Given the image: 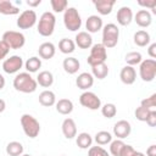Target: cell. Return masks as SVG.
Segmentation results:
<instances>
[{
    "instance_id": "1",
    "label": "cell",
    "mask_w": 156,
    "mask_h": 156,
    "mask_svg": "<svg viewBox=\"0 0 156 156\" xmlns=\"http://www.w3.org/2000/svg\"><path fill=\"white\" fill-rule=\"evenodd\" d=\"M37 87H38L37 80L28 72L18 73L13 79V88L21 93H26V94L34 93L37 90Z\"/></svg>"
},
{
    "instance_id": "2",
    "label": "cell",
    "mask_w": 156,
    "mask_h": 156,
    "mask_svg": "<svg viewBox=\"0 0 156 156\" xmlns=\"http://www.w3.org/2000/svg\"><path fill=\"white\" fill-rule=\"evenodd\" d=\"M55 23H56V17L52 12H44L38 23V33L43 37H50L54 33L55 29Z\"/></svg>"
},
{
    "instance_id": "3",
    "label": "cell",
    "mask_w": 156,
    "mask_h": 156,
    "mask_svg": "<svg viewBox=\"0 0 156 156\" xmlns=\"http://www.w3.org/2000/svg\"><path fill=\"white\" fill-rule=\"evenodd\" d=\"M119 29L115 23H107L102 28V45L105 48H115L118 43Z\"/></svg>"
},
{
    "instance_id": "4",
    "label": "cell",
    "mask_w": 156,
    "mask_h": 156,
    "mask_svg": "<svg viewBox=\"0 0 156 156\" xmlns=\"http://www.w3.org/2000/svg\"><path fill=\"white\" fill-rule=\"evenodd\" d=\"M21 126L22 129L24 132V134L32 139L37 138L38 134L40 133V124L39 122L35 119V117H33L32 115L24 113L21 117Z\"/></svg>"
},
{
    "instance_id": "5",
    "label": "cell",
    "mask_w": 156,
    "mask_h": 156,
    "mask_svg": "<svg viewBox=\"0 0 156 156\" xmlns=\"http://www.w3.org/2000/svg\"><path fill=\"white\" fill-rule=\"evenodd\" d=\"M63 23H65V27L71 32H76L78 29H80L82 18H80V15L78 13V10L76 7H67L65 10Z\"/></svg>"
},
{
    "instance_id": "6",
    "label": "cell",
    "mask_w": 156,
    "mask_h": 156,
    "mask_svg": "<svg viewBox=\"0 0 156 156\" xmlns=\"http://www.w3.org/2000/svg\"><path fill=\"white\" fill-rule=\"evenodd\" d=\"M107 58V51L106 48L102 44H94L90 49V55L88 56V63L93 67L99 63H104Z\"/></svg>"
},
{
    "instance_id": "7",
    "label": "cell",
    "mask_w": 156,
    "mask_h": 156,
    "mask_svg": "<svg viewBox=\"0 0 156 156\" xmlns=\"http://www.w3.org/2000/svg\"><path fill=\"white\" fill-rule=\"evenodd\" d=\"M139 74L144 82H152L156 77V61L152 58L141 61L139 67Z\"/></svg>"
},
{
    "instance_id": "8",
    "label": "cell",
    "mask_w": 156,
    "mask_h": 156,
    "mask_svg": "<svg viewBox=\"0 0 156 156\" xmlns=\"http://www.w3.org/2000/svg\"><path fill=\"white\" fill-rule=\"evenodd\" d=\"M2 40L9 45L10 49L17 50L21 49L24 43H26V38L21 32H16V30H7L2 34Z\"/></svg>"
},
{
    "instance_id": "9",
    "label": "cell",
    "mask_w": 156,
    "mask_h": 156,
    "mask_svg": "<svg viewBox=\"0 0 156 156\" xmlns=\"http://www.w3.org/2000/svg\"><path fill=\"white\" fill-rule=\"evenodd\" d=\"M79 102H80L82 106H84L89 110H98V108L101 107L100 98L93 91H84L79 96Z\"/></svg>"
},
{
    "instance_id": "10",
    "label": "cell",
    "mask_w": 156,
    "mask_h": 156,
    "mask_svg": "<svg viewBox=\"0 0 156 156\" xmlns=\"http://www.w3.org/2000/svg\"><path fill=\"white\" fill-rule=\"evenodd\" d=\"M35 22H37L35 11L34 10H26L17 18V27L20 29H29L35 24Z\"/></svg>"
},
{
    "instance_id": "11",
    "label": "cell",
    "mask_w": 156,
    "mask_h": 156,
    "mask_svg": "<svg viewBox=\"0 0 156 156\" xmlns=\"http://www.w3.org/2000/svg\"><path fill=\"white\" fill-rule=\"evenodd\" d=\"M22 66H23V58L18 55L10 56L2 62V69L9 74H13L18 72L22 68Z\"/></svg>"
},
{
    "instance_id": "12",
    "label": "cell",
    "mask_w": 156,
    "mask_h": 156,
    "mask_svg": "<svg viewBox=\"0 0 156 156\" xmlns=\"http://www.w3.org/2000/svg\"><path fill=\"white\" fill-rule=\"evenodd\" d=\"M130 132H132L130 123L126 119H121L113 126V134H115V136H117L121 140L127 138L130 134Z\"/></svg>"
},
{
    "instance_id": "13",
    "label": "cell",
    "mask_w": 156,
    "mask_h": 156,
    "mask_svg": "<svg viewBox=\"0 0 156 156\" xmlns=\"http://www.w3.org/2000/svg\"><path fill=\"white\" fill-rule=\"evenodd\" d=\"M117 22L121 26H128L130 24V22L133 21V11L130 7L128 6H122L118 11H117Z\"/></svg>"
},
{
    "instance_id": "14",
    "label": "cell",
    "mask_w": 156,
    "mask_h": 156,
    "mask_svg": "<svg viewBox=\"0 0 156 156\" xmlns=\"http://www.w3.org/2000/svg\"><path fill=\"white\" fill-rule=\"evenodd\" d=\"M119 78L122 80V83L127 84V85H130L135 82V78H136V71L134 67L132 66H124L121 72H119Z\"/></svg>"
},
{
    "instance_id": "15",
    "label": "cell",
    "mask_w": 156,
    "mask_h": 156,
    "mask_svg": "<svg viewBox=\"0 0 156 156\" xmlns=\"http://www.w3.org/2000/svg\"><path fill=\"white\" fill-rule=\"evenodd\" d=\"M76 84H77V87H78L79 89H82V90H88V89L91 88L93 84H94V77H93V74H90V73H88V72H83V73H80V74L77 77Z\"/></svg>"
},
{
    "instance_id": "16",
    "label": "cell",
    "mask_w": 156,
    "mask_h": 156,
    "mask_svg": "<svg viewBox=\"0 0 156 156\" xmlns=\"http://www.w3.org/2000/svg\"><path fill=\"white\" fill-rule=\"evenodd\" d=\"M134 21L136 22V24L139 27H143V28H146L151 24L152 22V16L151 13L147 11V10H139L136 13H135V17H134Z\"/></svg>"
},
{
    "instance_id": "17",
    "label": "cell",
    "mask_w": 156,
    "mask_h": 156,
    "mask_svg": "<svg viewBox=\"0 0 156 156\" xmlns=\"http://www.w3.org/2000/svg\"><path fill=\"white\" fill-rule=\"evenodd\" d=\"M62 133H63L65 138H67V139H73L77 135V126H76L74 119L66 118L62 122Z\"/></svg>"
},
{
    "instance_id": "18",
    "label": "cell",
    "mask_w": 156,
    "mask_h": 156,
    "mask_svg": "<svg viewBox=\"0 0 156 156\" xmlns=\"http://www.w3.org/2000/svg\"><path fill=\"white\" fill-rule=\"evenodd\" d=\"M76 45L80 49H89L93 45V38L88 32H78L76 35Z\"/></svg>"
},
{
    "instance_id": "19",
    "label": "cell",
    "mask_w": 156,
    "mask_h": 156,
    "mask_svg": "<svg viewBox=\"0 0 156 156\" xmlns=\"http://www.w3.org/2000/svg\"><path fill=\"white\" fill-rule=\"evenodd\" d=\"M85 28L88 29V33H98L102 28V20L101 17L96 15H91L88 17L85 22Z\"/></svg>"
},
{
    "instance_id": "20",
    "label": "cell",
    "mask_w": 156,
    "mask_h": 156,
    "mask_svg": "<svg viewBox=\"0 0 156 156\" xmlns=\"http://www.w3.org/2000/svg\"><path fill=\"white\" fill-rule=\"evenodd\" d=\"M55 51H56L55 45H54L52 43H50V41L43 43V44L39 46V49H38L39 56H40L41 58H44V60H50V58H52V57L55 56Z\"/></svg>"
},
{
    "instance_id": "21",
    "label": "cell",
    "mask_w": 156,
    "mask_h": 156,
    "mask_svg": "<svg viewBox=\"0 0 156 156\" xmlns=\"http://www.w3.org/2000/svg\"><path fill=\"white\" fill-rule=\"evenodd\" d=\"M93 2L100 15H108L111 13L112 7L116 1L115 0H94Z\"/></svg>"
},
{
    "instance_id": "22",
    "label": "cell",
    "mask_w": 156,
    "mask_h": 156,
    "mask_svg": "<svg viewBox=\"0 0 156 156\" xmlns=\"http://www.w3.org/2000/svg\"><path fill=\"white\" fill-rule=\"evenodd\" d=\"M39 102L40 105L45 106V107H50L52 105H55L56 102V96L55 93L51 90H44L39 94Z\"/></svg>"
},
{
    "instance_id": "23",
    "label": "cell",
    "mask_w": 156,
    "mask_h": 156,
    "mask_svg": "<svg viewBox=\"0 0 156 156\" xmlns=\"http://www.w3.org/2000/svg\"><path fill=\"white\" fill-rule=\"evenodd\" d=\"M62 66H63V69L68 74H74V73L78 72L80 65H79L78 58H76V57H67V58L63 60Z\"/></svg>"
},
{
    "instance_id": "24",
    "label": "cell",
    "mask_w": 156,
    "mask_h": 156,
    "mask_svg": "<svg viewBox=\"0 0 156 156\" xmlns=\"http://www.w3.org/2000/svg\"><path fill=\"white\" fill-rule=\"evenodd\" d=\"M56 111L61 115H69L73 111V102L69 99H60L56 102Z\"/></svg>"
},
{
    "instance_id": "25",
    "label": "cell",
    "mask_w": 156,
    "mask_h": 156,
    "mask_svg": "<svg viewBox=\"0 0 156 156\" xmlns=\"http://www.w3.org/2000/svg\"><path fill=\"white\" fill-rule=\"evenodd\" d=\"M37 83L44 88H49L54 83V76L49 71H41L37 77Z\"/></svg>"
},
{
    "instance_id": "26",
    "label": "cell",
    "mask_w": 156,
    "mask_h": 156,
    "mask_svg": "<svg viewBox=\"0 0 156 156\" xmlns=\"http://www.w3.org/2000/svg\"><path fill=\"white\" fill-rule=\"evenodd\" d=\"M20 9L9 0H0V13L2 15H17Z\"/></svg>"
},
{
    "instance_id": "27",
    "label": "cell",
    "mask_w": 156,
    "mask_h": 156,
    "mask_svg": "<svg viewBox=\"0 0 156 156\" xmlns=\"http://www.w3.org/2000/svg\"><path fill=\"white\" fill-rule=\"evenodd\" d=\"M77 139H76V143L78 145V147L80 149H89L91 146V143H93V138L89 133H79L78 135H76Z\"/></svg>"
},
{
    "instance_id": "28",
    "label": "cell",
    "mask_w": 156,
    "mask_h": 156,
    "mask_svg": "<svg viewBox=\"0 0 156 156\" xmlns=\"http://www.w3.org/2000/svg\"><path fill=\"white\" fill-rule=\"evenodd\" d=\"M91 72H93V77H95L98 79H104L108 74V67L105 62L99 63V65H95L91 67Z\"/></svg>"
},
{
    "instance_id": "29",
    "label": "cell",
    "mask_w": 156,
    "mask_h": 156,
    "mask_svg": "<svg viewBox=\"0 0 156 156\" xmlns=\"http://www.w3.org/2000/svg\"><path fill=\"white\" fill-rule=\"evenodd\" d=\"M134 43L138 46H146L150 43V34L146 30H138L134 34Z\"/></svg>"
},
{
    "instance_id": "30",
    "label": "cell",
    "mask_w": 156,
    "mask_h": 156,
    "mask_svg": "<svg viewBox=\"0 0 156 156\" xmlns=\"http://www.w3.org/2000/svg\"><path fill=\"white\" fill-rule=\"evenodd\" d=\"M58 49L62 54H72L76 49V44L72 39H68V38H63L60 40L58 43Z\"/></svg>"
},
{
    "instance_id": "31",
    "label": "cell",
    "mask_w": 156,
    "mask_h": 156,
    "mask_svg": "<svg viewBox=\"0 0 156 156\" xmlns=\"http://www.w3.org/2000/svg\"><path fill=\"white\" fill-rule=\"evenodd\" d=\"M24 66H26V69L28 73H34L41 67V60L37 56H32L26 61Z\"/></svg>"
},
{
    "instance_id": "32",
    "label": "cell",
    "mask_w": 156,
    "mask_h": 156,
    "mask_svg": "<svg viewBox=\"0 0 156 156\" xmlns=\"http://www.w3.org/2000/svg\"><path fill=\"white\" fill-rule=\"evenodd\" d=\"M6 152L10 156H21L23 154V146L18 141H11L6 145Z\"/></svg>"
},
{
    "instance_id": "33",
    "label": "cell",
    "mask_w": 156,
    "mask_h": 156,
    "mask_svg": "<svg viewBox=\"0 0 156 156\" xmlns=\"http://www.w3.org/2000/svg\"><path fill=\"white\" fill-rule=\"evenodd\" d=\"M124 60L128 63V66H132L133 67V66L140 63L143 61V57H141V54L140 52H138V51H130V52H128L126 55Z\"/></svg>"
},
{
    "instance_id": "34",
    "label": "cell",
    "mask_w": 156,
    "mask_h": 156,
    "mask_svg": "<svg viewBox=\"0 0 156 156\" xmlns=\"http://www.w3.org/2000/svg\"><path fill=\"white\" fill-rule=\"evenodd\" d=\"M95 141L99 145H106L112 141V135L106 130H100L95 134Z\"/></svg>"
},
{
    "instance_id": "35",
    "label": "cell",
    "mask_w": 156,
    "mask_h": 156,
    "mask_svg": "<svg viewBox=\"0 0 156 156\" xmlns=\"http://www.w3.org/2000/svg\"><path fill=\"white\" fill-rule=\"evenodd\" d=\"M101 113H102V116L106 117V118H112V117H115L116 113H117V107H116L115 104H111V102L105 104V105L101 107Z\"/></svg>"
},
{
    "instance_id": "36",
    "label": "cell",
    "mask_w": 156,
    "mask_h": 156,
    "mask_svg": "<svg viewBox=\"0 0 156 156\" xmlns=\"http://www.w3.org/2000/svg\"><path fill=\"white\" fill-rule=\"evenodd\" d=\"M126 144L123 143V140L121 139H116L113 141H111V145H110V152L113 155V156H121V151L123 149Z\"/></svg>"
},
{
    "instance_id": "37",
    "label": "cell",
    "mask_w": 156,
    "mask_h": 156,
    "mask_svg": "<svg viewBox=\"0 0 156 156\" xmlns=\"http://www.w3.org/2000/svg\"><path fill=\"white\" fill-rule=\"evenodd\" d=\"M50 4H51V7L55 12H62L67 9V0H50Z\"/></svg>"
},
{
    "instance_id": "38",
    "label": "cell",
    "mask_w": 156,
    "mask_h": 156,
    "mask_svg": "<svg viewBox=\"0 0 156 156\" xmlns=\"http://www.w3.org/2000/svg\"><path fill=\"white\" fill-rule=\"evenodd\" d=\"M151 111H152V110H149V108H146V107L139 106V107H136V110H135L134 113H135L136 119H139V121H141V122H145Z\"/></svg>"
},
{
    "instance_id": "39",
    "label": "cell",
    "mask_w": 156,
    "mask_h": 156,
    "mask_svg": "<svg viewBox=\"0 0 156 156\" xmlns=\"http://www.w3.org/2000/svg\"><path fill=\"white\" fill-rule=\"evenodd\" d=\"M88 156H110V154L101 146H90L88 151Z\"/></svg>"
},
{
    "instance_id": "40",
    "label": "cell",
    "mask_w": 156,
    "mask_h": 156,
    "mask_svg": "<svg viewBox=\"0 0 156 156\" xmlns=\"http://www.w3.org/2000/svg\"><path fill=\"white\" fill-rule=\"evenodd\" d=\"M140 106L146 107L149 110H155V106H156V94H152L151 96H149L146 99H143L141 102H140Z\"/></svg>"
},
{
    "instance_id": "41",
    "label": "cell",
    "mask_w": 156,
    "mask_h": 156,
    "mask_svg": "<svg viewBox=\"0 0 156 156\" xmlns=\"http://www.w3.org/2000/svg\"><path fill=\"white\" fill-rule=\"evenodd\" d=\"M136 151H135V149L132 146V145H124L123 146V149H122V151H121V156H134V154H135Z\"/></svg>"
},
{
    "instance_id": "42",
    "label": "cell",
    "mask_w": 156,
    "mask_h": 156,
    "mask_svg": "<svg viewBox=\"0 0 156 156\" xmlns=\"http://www.w3.org/2000/svg\"><path fill=\"white\" fill-rule=\"evenodd\" d=\"M9 51H10L9 45L4 40H0V60L5 58L7 56V54H9Z\"/></svg>"
},
{
    "instance_id": "43",
    "label": "cell",
    "mask_w": 156,
    "mask_h": 156,
    "mask_svg": "<svg viewBox=\"0 0 156 156\" xmlns=\"http://www.w3.org/2000/svg\"><path fill=\"white\" fill-rule=\"evenodd\" d=\"M150 127H155L156 126V111L155 110H152L151 112H150V115H149V117L146 118V121H145Z\"/></svg>"
},
{
    "instance_id": "44",
    "label": "cell",
    "mask_w": 156,
    "mask_h": 156,
    "mask_svg": "<svg viewBox=\"0 0 156 156\" xmlns=\"http://www.w3.org/2000/svg\"><path fill=\"white\" fill-rule=\"evenodd\" d=\"M140 6H145V7H150L154 12H156L155 7H156V0H150V1H139L138 2Z\"/></svg>"
},
{
    "instance_id": "45",
    "label": "cell",
    "mask_w": 156,
    "mask_h": 156,
    "mask_svg": "<svg viewBox=\"0 0 156 156\" xmlns=\"http://www.w3.org/2000/svg\"><path fill=\"white\" fill-rule=\"evenodd\" d=\"M147 52H149V55H150V57H151L152 60L156 58V43H152V44L149 46Z\"/></svg>"
},
{
    "instance_id": "46",
    "label": "cell",
    "mask_w": 156,
    "mask_h": 156,
    "mask_svg": "<svg viewBox=\"0 0 156 156\" xmlns=\"http://www.w3.org/2000/svg\"><path fill=\"white\" fill-rule=\"evenodd\" d=\"M147 156H156V145H150L146 150Z\"/></svg>"
},
{
    "instance_id": "47",
    "label": "cell",
    "mask_w": 156,
    "mask_h": 156,
    "mask_svg": "<svg viewBox=\"0 0 156 156\" xmlns=\"http://www.w3.org/2000/svg\"><path fill=\"white\" fill-rule=\"evenodd\" d=\"M40 2H41V0H28L27 1V5L30 6V7H35V6L40 5Z\"/></svg>"
},
{
    "instance_id": "48",
    "label": "cell",
    "mask_w": 156,
    "mask_h": 156,
    "mask_svg": "<svg viewBox=\"0 0 156 156\" xmlns=\"http://www.w3.org/2000/svg\"><path fill=\"white\" fill-rule=\"evenodd\" d=\"M5 108H6V104H5V101H4L2 99H0V113L4 112Z\"/></svg>"
},
{
    "instance_id": "49",
    "label": "cell",
    "mask_w": 156,
    "mask_h": 156,
    "mask_svg": "<svg viewBox=\"0 0 156 156\" xmlns=\"http://www.w3.org/2000/svg\"><path fill=\"white\" fill-rule=\"evenodd\" d=\"M4 87H5V78L0 74V90H1Z\"/></svg>"
},
{
    "instance_id": "50",
    "label": "cell",
    "mask_w": 156,
    "mask_h": 156,
    "mask_svg": "<svg viewBox=\"0 0 156 156\" xmlns=\"http://www.w3.org/2000/svg\"><path fill=\"white\" fill-rule=\"evenodd\" d=\"M134 156H145V155H144L143 152H138V151H136V152L134 154Z\"/></svg>"
},
{
    "instance_id": "51",
    "label": "cell",
    "mask_w": 156,
    "mask_h": 156,
    "mask_svg": "<svg viewBox=\"0 0 156 156\" xmlns=\"http://www.w3.org/2000/svg\"><path fill=\"white\" fill-rule=\"evenodd\" d=\"M21 156H32V155H29V154H24V155H21Z\"/></svg>"
}]
</instances>
